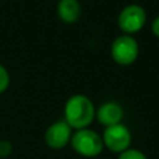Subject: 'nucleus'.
<instances>
[{
    "instance_id": "f257e3e1",
    "label": "nucleus",
    "mask_w": 159,
    "mask_h": 159,
    "mask_svg": "<svg viewBox=\"0 0 159 159\" xmlns=\"http://www.w3.org/2000/svg\"><path fill=\"white\" fill-rule=\"evenodd\" d=\"M63 120L75 130L89 128L96 118V108L89 97L82 93L72 94L63 107Z\"/></svg>"
},
{
    "instance_id": "f03ea898",
    "label": "nucleus",
    "mask_w": 159,
    "mask_h": 159,
    "mask_svg": "<svg viewBox=\"0 0 159 159\" xmlns=\"http://www.w3.org/2000/svg\"><path fill=\"white\" fill-rule=\"evenodd\" d=\"M70 144L72 149L83 158H96L102 154L104 149L102 135L91 128L76 130L72 134Z\"/></svg>"
},
{
    "instance_id": "7ed1b4c3",
    "label": "nucleus",
    "mask_w": 159,
    "mask_h": 159,
    "mask_svg": "<svg viewBox=\"0 0 159 159\" xmlns=\"http://www.w3.org/2000/svg\"><path fill=\"white\" fill-rule=\"evenodd\" d=\"M109 53L112 60L119 66L133 65L139 56L138 41L132 35H119L111 43Z\"/></svg>"
},
{
    "instance_id": "20e7f679",
    "label": "nucleus",
    "mask_w": 159,
    "mask_h": 159,
    "mask_svg": "<svg viewBox=\"0 0 159 159\" xmlns=\"http://www.w3.org/2000/svg\"><path fill=\"white\" fill-rule=\"evenodd\" d=\"M147 22V11L139 4H128L124 6L117 17V24L120 31L125 35L139 32Z\"/></svg>"
},
{
    "instance_id": "39448f33",
    "label": "nucleus",
    "mask_w": 159,
    "mask_h": 159,
    "mask_svg": "<svg viewBox=\"0 0 159 159\" xmlns=\"http://www.w3.org/2000/svg\"><path fill=\"white\" fill-rule=\"evenodd\" d=\"M101 135H102L104 148H107L113 153L119 154L125 149L130 148L132 133L129 128L123 123L106 127Z\"/></svg>"
},
{
    "instance_id": "423d86ee",
    "label": "nucleus",
    "mask_w": 159,
    "mask_h": 159,
    "mask_svg": "<svg viewBox=\"0 0 159 159\" xmlns=\"http://www.w3.org/2000/svg\"><path fill=\"white\" fill-rule=\"evenodd\" d=\"M72 130L73 129L63 119L56 120L46 128L43 134V140L46 145L53 150L63 149L71 142V138L73 134Z\"/></svg>"
},
{
    "instance_id": "0eeeda50",
    "label": "nucleus",
    "mask_w": 159,
    "mask_h": 159,
    "mask_svg": "<svg viewBox=\"0 0 159 159\" xmlns=\"http://www.w3.org/2000/svg\"><path fill=\"white\" fill-rule=\"evenodd\" d=\"M123 116H124V112L122 106L114 101L104 102L96 109V119L104 128L122 123Z\"/></svg>"
},
{
    "instance_id": "6e6552de",
    "label": "nucleus",
    "mask_w": 159,
    "mask_h": 159,
    "mask_svg": "<svg viewBox=\"0 0 159 159\" xmlns=\"http://www.w3.org/2000/svg\"><path fill=\"white\" fill-rule=\"evenodd\" d=\"M56 11L58 19L65 24H75L82 15V7L78 0H60Z\"/></svg>"
},
{
    "instance_id": "1a4fd4ad",
    "label": "nucleus",
    "mask_w": 159,
    "mask_h": 159,
    "mask_svg": "<svg viewBox=\"0 0 159 159\" xmlns=\"http://www.w3.org/2000/svg\"><path fill=\"white\" fill-rule=\"evenodd\" d=\"M117 159H148V158L142 150L135 148H128L124 152L119 153Z\"/></svg>"
},
{
    "instance_id": "9d476101",
    "label": "nucleus",
    "mask_w": 159,
    "mask_h": 159,
    "mask_svg": "<svg viewBox=\"0 0 159 159\" xmlns=\"http://www.w3.org/2000/svg\"><path fill=\"white\" fill-rule=\"evenodd\" d=\"M10 86V75L4 65L0 63V94L4 93Z\"/></svg>"
},
{
    "instance_id": "9b49d317",
    "label": "nucleus",
    "mask_w": 159,
    "mask_h": 159,
    "mask_svg": "<svg viewBox=\"0 0 159 159\" xmlns=\"http://www.w3.org/2000/svg\"><path fill=\"white\" fill-rule=\"evenodd\" d=\"M12 152H14V145L11 142L5 140V139L0 140V158L1 159L10 157L12 154Z\"/></svg>"
},
{
    "instance_id": "f8f14e48",
    "label": "nucleus",
    "mask_w": 159,
    "mask_h": 159,
    "mask_svg": "<svg viewBox=\"0 0 159 159\" xmlns=\"http://www.w3.org/2000/svg\"><path fill=\"white\" fill-rule=\"evenodd\" d=\"M150 31H152V34L155 37L159 39V15H157L154 17V20L152 21V24H150Z\"/></svg>"
}]
</instances>
